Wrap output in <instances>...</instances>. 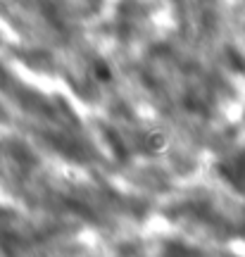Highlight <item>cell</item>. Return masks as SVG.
Segmentation results:
<instances>
[{
	"label": "cell",
	"instance_id": "6da1fadb",
	"mask_svg": "<svg viewBox=\"0 0 245 257\" xmlns=\"http://www.w3.org/2000/svg\"><path fill=\"white\" fill-rule=\"evenodd\" d=\"M221 174L231 186L245 188V153H236V155L228 157L221 165Z\"/></svg>",
	"mask_w": 245,
	"mask_h": 257
}]
</instances>
